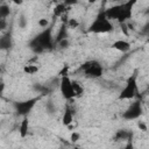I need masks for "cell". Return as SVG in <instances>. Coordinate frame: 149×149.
Instances as JSON below:
<instances>
[{
  "label": "cell",
  "mask_w": 149,
  "mask_h": 149,
  "mask_svg": "<svg viewBox=\"0 0 149 149\" xmlns=\"http://www.w3.org/2000/svg\"><path fill=\"white\" fill-rule=\"evenodd\" d=\"M135 2L136 0H127L120 5L107 8L106 10H104V13L109 20H118L120 23H122L132 17L133 6L135 5Z\"/></svg>",
  "instance_id": "6da1fadb"
},
{
  "label": "cell",
  "mask_w": 149,
  "mask_h": 149,
  "mask_svg": "<svg viewBox=\"0 0 149 149\" xmlns=\"http://www.w3.org/2000/svg\"><path fill=\"white\" fill-rule=\"evenodd\" d=\"M113 28L114 27L112 21L105 15L104 12H100L88 26L87 31L92 34H107V33H111Z\"/></svg>",
  "instance_id": "7a4b0ae2"
},
{
  "label": "cell",
  "mask_w": 149,
  "mask_h": 149,
  "mask_svg": "<svg viewBox=\"0 0 149 149\" xmlns=\"http://www.w3.org/2000/svg\"><path fill=\"white\" fill-rule=\"evenodd\" d=\"M137 91H139V87H137V72L135 71L134 73H132L127 78L126 84H125L123 88L121 90L118 99L119 100H132L137 95Z\"/></svg>",
  "instance_id": "3957f363"
},
{
  "label": "cell",
  "mask_w": 149,
  "mask_h": 149,
  "mask_svg": "<svg viewBox=\"0 0 149 149\" xmlns=\"http://www.w3.org/2000/svg\"><path fill=\"white\" fill-rule=\"evenodd\" d=\"M51 41H52L51 40V33L48 29V30H44L43 33L38 34L34 38L31 45H33V49L35 51H43L44 49L51 47Z\"/></svg>",
  "instance_id": "277c9868"
},
{
  "label": "cell",
  "mask_w": 149,
  "mask_h": 149,
  "mask_svg": "<svg viewBox=\"0 0 149 149\" xmlns=\"http://www.w3.org/2000/svg\"><path fill=\"white\" fill-rule=\"evenodd\" d=\"M59 91L63 95V98L65 100H71L73 98H76V92L72 85V80L70 79V77L66 76H62L61 77V81H59Z\"/></svg>",
  "instance_id": "5b68a950"
},
{
  "label": "cell",
  "mask_w": 149,
  "mask_h": 149,
  "mask_svg": "<svg viewBox=\"0 0 149 149\" xmlns=\"http://www.w3.org/2000/svg\"><path fill=\"white\" fill-rule=\"evenodd\" d=\"M141 115H142V104L139 100L132 102L127 107V109L122 113V118L125 120H136Z\"/></svg>",
  "instance_id": "8992f818"
},
{
  "label": "cell",
  "mask_w": 149,
  "mask_h": 149,
  "mask_svg": "<svg viewBox=\"0 0 149 149\" xmlns=\"http://www.w3.org/2000/svg\"><path fill=\"white\" fill-rule=\"evenodd\" d=\"M37 101H38V98H31V99H28L24 101H19V102L14 104V108L19 115L27 116L30 113V111L34 108V106Z\"/></svg>",
  "instance_id": "52a82bcc"
},
{
  "label": "cell",
  "mask_w": 149,
  "mask_h": 149,
  "mask_svg": "<svg viewBox=\"0 0 149 149\" xmlns=\"http://www.w3.org/2000/svg\"><path fill=\"white\" fill-rule=\"evenodd\" d=\"M102 65L97 61H90L88 68L84 71V74L88 78H100L102 76Z\"/></svg>",
  "instance_id": "ba28073f"
},
{
  "label": "cell",
  "mask_w": 149,
  "mask_h": 149,
  "mask_svg": "<svg viewBox=\"0 0 149 149\" xmlns=\"http://www.w3.org/2000/svg\"><path fill=\"white\" fill-rule=\"evenodd\" d=\"M112 48L120 52H128L130 50V43L126 40H116L112 43Z\"/></svg>",
  "instance_id": "9c48e42d"
},
{
  "label": "cell",
  "mask_w": 149,
  "mask_h": 149,
  "mask_svg": "<svg viewBox=\"0 0 149 149\" xmlns=\"http://www.w3.org/2000/svg\"><path fill=\"white\" fill-rule=\"evenodd\" d=\"M28 132H29V119H28V115H27V116H23L22 118V121L20 122L19 134H20V136L22 139H24L28 135Z\"/></svg>",
  "instance_id": "30bf717a"
},
{
  "label": "cell",
  "mask_w": 149,
  "mask_h": 149,
  "mask_svg": "<svg viewBox=\"0 0 149 149\" xmlns=\"http://www.w3.org/2000/svg\"><path fill=\"white\" fill-rule=\"evenodd\" d=\"M72 122H73V112L69 107H66L64 111V114L62 116V123L65 127H70L72 125Z\"/></svg>",
  "instance_id": "8fae6325"
},
{
  "label": "cell",
  "mask_w": 149,
  "mask_h": 149,
  "mask_svg": "<svg viewBox=\"0 0 149 149\" xmlns=\"http://www.w3.org/2000/svg\"><path fill=\"white\" fill-rule=\"evenodd\" d=\"M54 14L56 16H62L66 13V5L64 2H57L56 6L54 7Z\"/></svg>",
  "instance_id": "7c38bea8"
},
{
  "label": "cell",
  "mask_w": 149,
  "mask_h": 149,
  "mask_svg": "<svg viewBox=\"0 0 149 149\" xmlns=\"http://www.w3.org/2000/svg\"><path fill=\"white\" fill-rule=\"evenodd\" d=\"M66 23H63L62 24V27L59 28V30H58V33H57V35H56V43H58L61 40H63V38H68V31H66Z\"/></svg>",
  "instance_id": "4fadbf2b"
},
{
  "label": "cell",
  "mask_w": 149,
  "mask_h": 149,
  "mask_svg": "<svg viewBox=\"0 0 149 149\" xmlns=\"http://www.w3.org/2000/svg\"><path fill=\"white\" fill-rule=\"evenodd\" d=\"M38 70H40V68L36 64H27L23 66V72L27 74H35L38 72Z\"/></svg>",
  "instance_id": "5bb4252c"
},
{
  "label": "cell",
  "mask_w": 149,
  "mask_h": 149,
  "mask_svg": "<svg viewBox=\"0 0 149 149\" xmlns=\"http://www.w3.org/2000/svg\"><path fill=\"white\" fill-rule=\"evenodd\" d=\"M12 45V42H10V36L9 35H6V36H2L0 38V47L1 49H9Z\"/></svg>",
  "instance_id": "9a60e30c"
},
{
  "label": "cell",
  "mask_w": 149,
  "mask_h": 149,
  "mask_svg": "<svg viewBox=\"0 0 149 149\" xmlns=\"http://www.w3.org/2000/svg\"><path fill=\"white\" fill-rule=\"evenodd\" d=\"M132 134L126 129H119L115 134V140H127Z\"/></svg>",
  "instance_id": "2e32d148"
},
{
  "label": "cell",
  "mask_w": 149,
  "mask_h": 149,
  "mask_svg": "<svg viewBox=\"0 0 149 149\" xmlns=\"http://www.w3.org/2000/svg\"><path fill=\"white\" fill-rule=\"evenodd\" d=\"M9 14H10V8H9V6H7V5H1L0 6V19H7L8 16H9Z\"/></svg>",
  "instance_id": "e0dca14e"
},
{
  "label": "cell",
  "mask_w": 149,
  "mask_h": 149,
  "mask_svg": "<svg viewBox=\"0 0 149 149\" xmlns=\"http://www.w3.org/2000/svg\"><path fill=\"white\" fill-rule=\"evenodd\" d=\"M66 26L70 29H76V28H78L80 26V22L77 19H74V17H69V20L66 22Z\"/></svg>",
  "instance_id": "ac0fdd59"
},
{
  "label": "cell",
  "mask_w": 149,
  "mask_h": 149,
  "mask_svg": "<svg viewBox=\"0 0 149 149\" xmlns=\"http://www.w3.org/2000/svg\"><path fill=\"white\" fill-rule=\"evenodd\" d=\"M72 85H73V88H74V92H76V95L78 97V95H80L83 92H84V90H83V87H81V85L78 83V81H73L72 80Z\"/></svg>",
  "instance_id": "d6986e66"
},
{
  "label": "cell",
  "mask_w": 149,
  "mask_h": 149,
  "mask_svg": "<svg viewBox=\"0 0 149 149\" xmlns=\"http://www.w3.org/2000/svg\"><path fill=\"white\" fill-rule=\"evenodd\" d=\"M80 140V133H78V132H72L71 133V135H70V141L72 142V143H74V142H77V141H79Z\"/></svg>",
  "instance_id": "ffe728a7"
},
{
  "label": "cell",
  "mask_w": 149,
  "mask_h": 149,
  "mask_svg": "<svg viewBox=\"0 0 149 149\" xmlns=\"http://www.w3.org/2000/svg\"><path fill=\"white\" fill-rule=\"evenodd\" d=\"M57 44H58V47H59V48L65 49V48H68V47L70 45V41H69V38H63V40H61Z\"/></svg>",
  "instance_id": "44dd1931"
},
{
  "label": "cell",
  "mask_w": 149,
  "mask_h": 149,
  "mask_svg": "<svg viewBox=\"0 0 149 149\" xmlns=\"http://www.w3.org/2000/svg\"><path fill=\"white\" fill-rule=\"evenodd\" d=\"M37 24L41 27V28H47L49 26V20L48 19H44V17H41L38 21H37Z\"/></svg>",
  "instance_id": "7402d4cb"
},
{
  "label": "cell",
  "mask_w": 149,
  "mask_h": 149,
  "mask_svg": "<svg viewBox=\"0 0 149 149\" xmlns=\"http://www.w3.org/2000/svg\"><path fill=\"white\" fill-rule=\"evenodd\" d=\"M120 27H121L122 33H123L126 36H128V35H129V31H128V30H130L129 27H128V24H127L126 22H122V23H120Z\"/></svg>",
  "instance_id": "603a6c76"
},
{
  "label": "cell",
  "mask_w": 149,
  "mask_h": 149,
  "mask_svg": "<svg viewBox=\"0 0 149 149\" xmlns=\"http://www.w3.org/2000/svg\"><path fill=\"white\" fill-rule=\"evenodd\" d=\"M137 127H139V129H140L141 132H147V130H148L147 123L143 122V121H139V122H137Z\"/></svg>",
  "instance_id": "cb8c5ba5"
},
{
  "label": "cell",
  "mask_w": 149,
  "mask_h": 149,
  "mask_svg": "<svg viewBox=\"0 0 149 149\" xmlns=\"http://www.w3.org/2000/svg\"><path fill=\"white\" fill-rule=\"evenodd\" d=\"M63 2H64L66 6H72V5L78 3V0H63Z\"/></svg>",
  "instance_id": "d4e9b609"
},
{
  "label": "cell",
  "mask_w": 149,
  "mask_h": 149,
  "mask_svg": "<svg viewBox=\"0 0 149 149\" xmlns=\"http://www.w3.org/2000/svg\"><path fill=\"white\" fill-rule=\"evenodd\" d=\"M7 26V22H6V19H0V29L3 30Z\"/></svg>",
  "instance_id": "484cf974"
},
{
  "label": "cell",
  "mask_w": 149,
  "mask_h": 149,
  "mask_svg": "<svg viewBox=\"0 0 149 149\" xmlns=\"http://www.w3.org/2000/svg\"><path fill=\"white\" fill-rule=\"evenodd\" d=\"M26 22H27V21H26V19H24L23 16H22L21 19H19V24H20V27H22V28H23V27L26 26Z\"/></svg>",
  "instance_id": "4316f807"
},
{
  "label": "cell",
  "mask_w": 149,
  "mask_h": 149,
  "mask_svg": "<svg viewBox=\"0 0 149 149\" xmlns=\"http://www.w3.org/2000/svg\"><path fill=\"white\" fill-rule=\"evenodd\" d=\"M13 1V3H15V5H17V6H21L23 2H24V0H12Z\"/></svg>",
  "instance_id": "83f0119b"
},
{
  "label": "cell",
  "mask_w": 149,
  "mask_h": 149,
  "mask_svg": "<svg viewBox=\"0 0 149 149\" xmlns=\"http://www.w3.org/2000/svg\"><path fill=\"white\" fill-rule=\"evenodd\" d=\"M144 31H146V33H149V22L146 24V27H144Z\"/></svg>",
  "instance_id": "f1b7e54d"
},
{
  "label": "cell",
  "mask_w": 149,
  "mask_h": 149,
  "mask_svg": "<svg viewBox=\"0 0 149 149\" xmlns=\"http://www.w3.org/2000/svg\"><path fill=\"white\" fill-rule=\"evenodd\" d=\"M97 1H98V0H87V2H88V3H95Z\"/></svg>",
  "instance_id": "f546056e"
},
{
  "label": "cell",
  "mask_w": 149,
  "mask_h": 149,
  "mask_svg": "<svg viewBox=\"0 0 149 149\" xmlns=\"http://www.w3.org/2000/svg\"><path fill=\"white\" fill-rule=\"evenodd\" d=\"M112 1H120V0H112Z\"/></svg>",
  "instance_id": "4dcf8cb0"
},
{
  "label": "cell",
  "mask_w": 149,
  "mask_h": 149,
  "mask_svg": "<svg viewBox=\"0 0 149 149\" xmlns=\"http://www.w3.org/2000/svg\"><path fill=\"white\" fill-rule=\"evenodd\" d=\"M148 95H149V93H148Z\"/></svg>",
  "instance_id": "1f68e13d"
}]
</instances>
